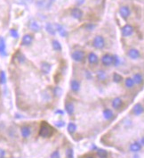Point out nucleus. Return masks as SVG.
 <instances>
[{
	"label": "nucleus",
	"mask_w": 144,
	"mask_h": 158,
	"mask_svg": "<svg viewBox=\"0 0 144 158\" xmlns=\"http://www.w3.org/2000/svg\"><path fill=\"white\" fill-rule=\"evenodd\" d=\"M40 68H41V71H42L43 73L48 74L51 72V70H52V65L47 62H42L41 65H40Z\"/></svg>",
	"instance_id": "a211bd4d"
},
{
	"label": "nucleus",
	"mask_w": 144,
	"mask_h": 158,
	"mask_svg": "<svg viewBox=\"0 0 144 158\" xmlns=\"http://www.w3.org/2000/svg\"><path fill=\"white\" fill-rule=\"evenodd\" d=\"M10 35L13 39H18V38H19V32H18L17 30H15V29H11L10 30Z\"/></svg>",
	"instance_id": "f704fd0d"
},
{
	"label": "nucleus",
	"mask_w": 144,
	"mask_h": 158,
	"mask_svg": "<svg viewBox=\"0 0 144 158\" xmlns=\"http://www.w3.org/2000/svg\"><path fill=\"white\" fill-rule=\"evenodd\" d=\"M6 157V151L5 149L0 147V158H5Z\"/></svg>",
	"instance_id": "ea45409f"
},
{
	"label": "nucleus",
	"mask_w": 144,
	"mask_h": 158,
	"mask_svg": "<svg viewBox=\"0 0 144 158\" xmlns=\"http://www.w3.org/2000/svg\"><path fill=\"white\" fill-rule=\"evenodd\" d=\"M77 128H78V127H77V125L74 123V122H69V123L68 124V127H67L68 132L70 133V134H73L74 132H76Z\"/></svg>",
	"instance_id": "c85d7f7f"
},
{
	"label": "nucleus",
	"mask_w": 144,
	"mask_h": 158,
	"mask_svg": "<svg viewBox=\"0 0 144 158\" xmlns=\"http://www.w3.org/2000/svg\"><path fill=\"white\" fill-rule=\"evenodd\" d=\"M42 97H43V100H44V101H50V100L52 99L51 95H50L49 92L46 91V90H45V91L42 93Z\"/></svg>",
	"instance_id": "72a5a7b5"
},
{
	"label": "nucleus",
	"mask_w": 144,
	"mask_h": 158,
	"mask_svg": "<svg viewBox=\"0 0 144 158\" xmlns=\"http://www.w3.org/2000/svg\"><path fill=\"white\" fill-rule=\"evenodd\" d=\"M120 64V58L117 56H113V65L117 67Z\"/></svg>",
	"instance_id": "c9c22d12"
},
{
	"label": "nucleus",
	"mask_w": 144,
	"mask_h": 158,
	"mask_svg": "<svg viewBox=\"0 0 144 158\" xmlns=\"http://www.w3.org/2000/svg\"><path fill=\"white\" fill-rule=\"evenodd\" d=\"M127 56L132 60H137L141 56V53L136 48H131L127 51Z\"/></svg>",
	"instance_id": "6e6552de"
},
{
	"label": "nucleus",
	"mask_w": 144,
	"mask_h": 158,
	"mask_svg": "<svg viewBox=\"0 0 144 158\" xmlns=\"http://www.w3.org/2000/svg\"><path fill=\"white\" fill-rule=\"evenodd\" d=\"M71 58L75 62H82L85 58V53L83 50H75L71 53Z\"/></svg>",
	"instance_id": "7ed1b4c3"
},
{
	"label": "nucleus",
	"mask_w": 144,
	"mask_h": 158,
	"mask_svg": "<svg viewBox=\"0 0 144 158\" xmlns=\"http://www.w3.org/2000/svg\"><path fill=\"white\" fill-rule=\"evenodd\" d=\"M134 28L130 24H125L121 29L122 36L124 38H128V37L132 36V35L134 34Z\"/></svg>",
	"instance_id": "20e7f679"
},
{
	"label": "nucleus",
	"mask_w": 144,
	"mask_h": 158,
	"mask_svg": "<svg viewBox=\"0 0 144 158\" xmlns=\"http://www.w3.org/2000/svg\"><path fill=\"white\" fill-rule=\"evenodd\" d=\"M65 110L69 115H72L75 112V105L72 102H67L65 104Z\"/></svg>",
	"instance_id": "6ab92c4d"
},
{
	"label": "nucleus",
	"mask_w": 144,
	"mask_h": 158,
	"mask_svg": "<svg viewBox=\"0 0 144 158\" xmlns=\"http://www.w3.org/2000/svg\"><path fill=\"white\" fill-rule=\"evenodd\" d=\"M102 114H103V118H104L105 120H107V121L111 120V119L113 118V116H114V114H113L112 110H110V109H109V108L104 109Z\"/></svg>",
	"instance_id": "4be33fe9"
},
{
	"label": "nucleus",
	"mask_w": 144,
	"mask_h": 158,
	"mask_svg": "<svg viewBox=\"0 0 144 158\" xmlns=\"http://www.w3.org/2000/svg\"><path fill=\"white\" fill-rule=\"evenodd\" d=\"M124 86L127 89H133V87H134V81L133 80V78H127L124 80Z\"/></svg>",
	"instance_id": "bb28decb"
},
{
	"label": "nucleus",
	"mask_w": 144,
	"mask_h": 158,
	"mask_svg": "<svg viewBox=\"0 0 144 158\" xmlns=\"http://www.w3.org/2000/svg\"><path fill=\"white\" fill-rule=\"evenodd\" d=\"M96 25L95 24H93V23H87L85 25V30H94L95 29Z\"/></svg>",
	"instance_id": "58836bf2"
},
{
	"label": "nucleus",
	"mask_w": 144,
	"mask_h": 158,
	"mask_svg": "<svg viewBox=\"0 0 144 158\" xmlns=\"http://www.w3.org/2000/svg\"><path fill=\"white\" fill-rule=\"evenodd\" d=\"M52 93H53V95H55V97H61L62 96L63 90H62V89L61 87L56 86V87H53Z\"/></svg>",
	"instance_id": "a878e982"
},
{
	"label": "nucleus",
	"mask_w": 144,
	"mask_h": 158,
	"mask_svg": "<svg viewBox=\"0 0 144 158\" xmlns=\"http://www.w3.org/2000/svg\"><path fill=\"white\" fill-rule=\"evenodd\" d=\"M87 61L90 64L94 65V64H97L99 63V57L95 53L91 52V53H89L88 56H87Z\"/></svg>",
	"instance_id": "f8f14e48"
},
{
	"label": "nucleus",
	"mask_w": 144,
	"mask_h": 158,
	"mask_svg": "<svg viewBox=\"0 0 144 158\" xmlns=\"http://www.w3.org/2000/svg\"><path fill=\"white\" fill-rule=\"evenodd\" d=\"M55 114H56L63 115V114H64V111H62V110H56V111H55Z\"/></svg>",
	"instance_id": "37998d69"
},
{
	"label": "nucleus",
	"mask_w": 144,
	"mask_h": 158,
	"mask_svg": "<svg viewBox=\"0 0 144 158\" xmlns=\"http://www.w3.org/2000/svg\"><path fill=\"white\" fill-rule=\"evenodd\" d=\"M132 113L136 115V116H139L141 114H142L144 113V107L141 104V103H137L134 105L133 107V110H132Z\"/></svg>",
	"instance_id": "9d476101"
},
{
	"label": "nucleus",
	"mask_w": 144,
	"mask_h": 158,
	"mask_svg": "<svg viewBox=\"0 0 144 158\" xmlns=\"http://www.w3.org/2000/svg\"><path fill=\"white\" fill-rule=\"evenodd\" d=\"M33 42V36L31 34H25L22 39V45L25 47H29Z\"/></svg>",
	"instance_id": "4468645a"
},
{
	"label": "nucleus",
	"mask_w": 144,
	"mask_h": 158,
	"mask_svg": "<svg viewBox=\"0 0 144 158\" xmlns=\"http://www.w3.org/2000/svg\"><path fill=\"white\" fill-rule=\"evenodd\" d=\"M32 132L31 127L29 125H23L21 127V135L23 138H28L30 137Z\"/></svg>",
	"instance_id": "1a4fd4ad"
},
{
	"label": "nucleus",
	"mask_w": 144,
	"mask_h": 158,
	"mask_svg": "<svg viewBox=\"0 0 144 158\" xmlns=\"http://www.w3.org/2000/svg\"><path fill=\"white\" fill-rule=\"evenodd\" d=\"M96 154H97L98 157H100V158H108V156H109L108 151H106L105 149H101V148H97Z\"/></svg>",
	"instance_id": "cd10ccee"
},
{
	"label": "nucleus",
	"mask_w": 144,
	"mask_h": 158,
	"mask_svg": "<svg viewBox=\"0 0 144 158\" xmlns=\"http://www.w3.org/2000/svg\"><path fill=\"white\" fill-rule=\"evenodd\" d=\"M50 158H61V154H60V152L58 150H55L53 151L51 155H50Z\"/></svg>",
	"instance_id": "e433bc0d"
},
{
	"label": "nucleus",
	"mask_w": 144,
	"mask_h": 158,
	"mask_svg": "<svg viewBox=\"0 0 144 158\" xmlns=\"http://www.w3.org/2000/svg\"><path fill=\"white\" fill-rule=\"evenodd\" d=\"M85 0H76V3L78 6H82L85 4Z\"/></svg>",
	"instance_id": "79ce46f5"
},
{
	"label": "nucleus",
	"mask_w": 144,
	"mask_h": 158,
	"mask_svg": "<svg viewBox=\"0 0 144 158\" xmlns=\"http://www.w3.org/2000/svg\"><path fill=\"white\" fill-rule=\"evenodd\" d=\"M134 158H139V155L135 154V155H134Z\"/></svg>",
	"instance_id": "a18cd8bd"
},
{
	"label": "nucleus",
	"mask_w": 144,
	"mask_h": 158,
	"mask_svg": "<svg viewBox=\"0 0 144 158\" xmlns=\"http://www.w3.org/2000/svg\"><path fill=\"white\" fill-rule=\"evenodd\" d=\"M16 58H17V61L19 62L20 63H23L24 62H25V60H26V58H25V56H24V55H22V53H17V56H16Z\"/></svg>",
	"instance_id": "2f4dec72"
},
{
	"label": "nucleus",
	"mask_w": 144,
	"mask_h": 158,
	"mask_svg": "<svg viewBox=\"0 0 144 158\" xmlns=\"http://www.w3.org/2000/svg\"><path fill=\"white\" fill-rule=\"evenodd\" d=\"M86 158H94V156H92V155H90V156H87Z\"/></svg>",
	"instance_id": "49530a36"
},
{
	"label": "nucleus",
	"mask_w": 144,
	"mask_h": 158,
	"mask_svg": "<svg viewBox=\"0 0 144 158\" xmlns=\"http://www.w3.org/2000/svg\"><path fill=\"white\" fill-rule=\"evenodd\" d=\"M52 46L53 50L56 51V52H60V51H62V44H61L57 40H53L52 41Z\"/></svg>",
	"instance_id": "b1692460"
},
{
	"label": "nucleus",
	"mask_w": 144,
	"mask_h": 158,
	"mask_svg": "<svg viewBox=\"0 0 144 158\" xmlns=\"http://www.w3.org/2000/svg\"><path fill=\"white\" fill-rule=\"evenodd\" d=\"M101 62L103 66L110 67V66L113 65V56H111L110 54H105L101 56Z\"/></svg>",
	"instance_id": "39448f33"
},
{
	"label": "nucleus",
	"mask_w": 144,
	"mask_h": 158,
	"mask_svg": "<svg viewBox=\"0 0 144 158\" xmlns=\"http://www.w3.org/2000/svg\"><path fill=\"white\" fill-rule=\"evenodd\" d=\"M123 104L124 102L121 97H115L111 102V105L115 110H119L123 107Z\"/></svg>",
	"instance_id": "2eb2a0df"
},
{
	"label": "nucleus",
	"mask_w": 144,
	"mask_h": 158,
	"mask_svg": "<svg viewBox=\"0 0 144 158\" xmlns=\"http://www.w3.org/2000/svg\"><path fill=\"white\" fill-rule=\"evenodd\" d=\"M133 80L134 81V84L141 85L143 82V76L141 73H135L133 76Z\"/></svg>",
	"instance_id": "393cba45"
},
{
	"label": "nucleus",
	"mask_w": 144,
	"mask_h": 158,
	"mask_svg": "<svg viewBox=\"0 0 144 158\" xmlns=\"http://www.w3.org/2000/svg\"><path fill=\"white\" fill-rule=\"evenodd\" d=\"M141 144L140 142H134L130 145L129 147V150L132 152V153H139L141 150Z\"/></svg>",
	"instance_id": "aec40b11"
},
{
	"label": "nucleus",
	"mask_w": 144,
	"mask_h": 158,
	"mask_svg": "<svg viewBox=\"0 0 144 158\" xmlns=\"http://www.w3.org/2000/svg\"><path fill=\"white\" fill-rule=\"evenodd\" d=\"M112 80L115 83H120L122 80H123V77L122 75H120L119 73H114L113 75H112Z\"/></svg>",
	"instance_id": "c756f323"
},
{
	"label": "nucleus",
	"mask_w": 144,
	"mask_h": 158,
	"mask_svg": "<svg viewBox=\"0 0 144 158\" xmlns=\"http://www.w3.org/2000/svg\"><path fill=\"white\" fill-rule=\"evenodd\" d=\"M93 47L96 49H102L105 47V40L101 35H97L93 40Z\"/></svg>",
	"instance_id": "f03ea898"
},
{
	"label": "nucleus",
	"mask_w": 144,
	"mask_h": 158,
	"mask_svg": "<svg viewBox=\"0 0 144 158\" xmlns=\"http://www.w3.org/2000/svg\"><path fill=\"white\" fill-rule=\"evenodd\" d=\"M66 158H74V151L72 148H68L65 153Z\"/></svg>",
	"instance_id": "473e14b6"
},
{
	"label": "nucleus",
	"mask_w": 144,
	"mask_h": 158,
	"mask_svg": "<svg viewBox=\"0 0 144 158\" xmlns=\"http://www.w3.org/2000/svg\"><path fill=\"white\" fill-rule=\"evenodd\" d=\"M85 77H86L87 80H92V78H93L92 73L90 72H88V71H85Z\"/></svg>",
	"instance_id": "a19ab883"
},
{
	"label": "nucleus",
	"mask_w": 144,
	"mask_h": 158,
	"mask_svg": "<svg viewBox=\"0 0 144 158\" xmlns=\"http://www.w3.org/2000/svg\"><path fill=\"white\" fill-rule=\"evenodd\" d=\"M0 56L3 57L7 56L6 44V40L3 37H0Z\"/></svg>",
	"instance_id": "ddd939ff"
},
{
	"label": "nucleus",
	"mask_w": 144,
	"mask_h": 158,
	"mask_svg": "<svg viewBox=\"0 0 144 158\" xmlns=\"http://www.w3.org/2000/svg\"><path fill=\"white\" fill-rule=\"evenodd\" d=\"M6 83V75L4 71L0 72V84L5 85Z\"/></svg>",
	"instance_id": "7c9ffc66"
},
{
	"label": "nucleus",
	"mask_w": 144,
	"mask_h": 158,
	"mask_svg": "<svg viewBox=\"0 0 144 158\" xmlns=\"http://www.w3.org/2000/svg\"><path fill=\"white\" fill-rule=\"evenodd\" d=\"M29 28L33 32H38L41 30V26L37 21H31L29 24Z\"/></svg>",
	"instance_id": "dca6fc26"
},
{
	"label": "nucleus",
	"mask_w": 144,
	"mask_h": 158,
	"mask_svg": "<svg viewBox=\"0 0 144 158\" xmlns=\"http://www.w3.org/2000/svg\"><path fill=\"white\" fill-rule=\"evenodd\" d=\"M80 82L77 79H72L70 80V90L74 93H78L80 90Z\"/></svg>",
	"instance_id": "9b49d317"
},
{
	"label": "nucleus",
	"mask_w": 144,
	"mask_h": 158,
	"mask_svg": "<svg viewBox=\"0 0 144 158\" xmlns=\"http://www.w3.org/2000/svg\"><path fill=\"white\" fill-rule=\"evenodd\" d=\"M119 14L121 15V17L123 19L127 20L131 15V10L127 6H122L119 8Z\"/></svg>",
	"instance_id": "423d86ee"
},
{
	"label": "nucleus",
	"mask_w": 144,
	"mask_h": 158,
	"mask_svg": "<svg viewBox=\"0 0 144 158\" xmlns=\"http://www.w3.org/2000/svg\"><path fill=\"white\" fill-rule=\"evenodd\" d=\"M55 125L58 128H62L65 126V121H58L55 122Z\"/></svg>",
	"instance_id": "4c0bfd02"
},
{
	"label": "nucleus",
	"mask_w": 144,
	"mask_h": 158,
	"mask_svg": "<svg viewBox=\"0 0 144 158\" xmlns=\"http://www.w3.org/2000/svg\"><path fill=\"white\" fill-rule=\"evenodd\" d=\"M96 78L99 81L103 82L108 79L107 73L104 71V70H98V71L96 72Z\"/></svg>",
	"instance_id": "f3484780"
},
{
	"label": "nucleus",
	"mask_w": 144,
	"mask_h": 158,
	"mask_svg": "<svg viewBox=\"0 0 144 158\" xmlns=\"http://www.w3.org/2000/svg\"><path fill=\"white\" fill-rule=\"evenodd\" d=\"M45 30L46 32H48L50 35H52V36H55L56 34V30H55V26L52 25V23H47L45 24Z\"/></svg>",
	"instance_id": "5701e85b"
},
{
	"label": "nucleus",
	"mask_w": 144,
	"mask_h": 158,
	"mask_svg": "<svg viewBox=\"0 0 144 158\" xmlns=\"http://www.w3.org/2000/svg\"><path fill=\"white\" fill-rule=\"evenodd\" d=\"M141 146H143L144 147V136L141 138Z\"/></svg>",
	"instance_id": "c03bdc74"
},
{
	"label": "nucleus",
	"mask_w": 144,
	"mask_h": 158,
	"mask_svg": "<svg viewBox=\"0 0 144 158\" xmlns=\"http://www.w3.org/2000/svg\"><path fill=\"white\" fill-rule=\"evenodd\" d=\"M70 15L73 17L74 19H76V20H80L83 17V15H84V13H83V11L80 8L73 7L70 10Z\"/></svg>",
	"instance_id": "0eeeda50"
},
{
	"label": "nucleus",
	"mask_w": 144,
	"mask_h": 158,
	"mask_svg": "<svg viewBox=\"0 0 144 158\" xmlns=\"http://www.w3.org/2000/svg\"><path fill=\"white\" fill-rule=\"evenodd\" d=\"M55 26L56 31L59 32V34L61 35L62 37L66 38V37L68 36V31H67V30H66L62 25H61V24H55Z\"/></svg>",
	"instance_id": "412c9836"
},
{
	"label": "nucleus",
	"mask_w": 144,
	"mask_h": 158,
	"mask_svg": "<svg viewBox=\"0 0 144 158\" xmlns=\"http://www.w3.org/2000/svg\"><path fill=\"white\" fill-rule=\"evenodd\" d=\"M53 134V129L52 127L48 124L47 122L45 121H42V123L40 125V128H39V131H38V135L44 138H50L52 137V135Z\"/></svg>",
	"instance_id": "f257e3e1"
}]
</instances>
